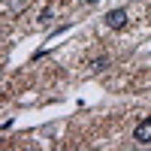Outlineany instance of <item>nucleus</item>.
<instances>
[{
    "mask_svg": "<svg viewBox=\"0 0 151 151\" xmlns=\"http://www.w3.org/2000/svg\"><path fill=\"white\" fill-rule=\"evenodd\" d=\"M85 3H91V6H94V3H100V0H85Z\"/></svg>",
    "mask_w": 151,
    "mask_h": 151,
    "instance_id": "nucleus-5",
    "label": "nucleus"
},
{
    "mask_svg": "<svg viewBox=\"0 0 151 151\" xmlns=\"http://www.w3.org/2000/svg\"><path fill=\"white\" fill-rule=\"evenodd\" d=\"M124 24H127V9H112L106 15V27L109 30H121Z\"/></svg>",
    "mask_w": 151,
    "mask_h": 151,
    "instance_id": "nucleus-2",
    "label": "nucleus"
},
{
    "mask_svg": "<svg viewBox=\"0 0 151 151\" xmlns=\"http://www.w3.org/2000/svg\"><path fill=\"white\" fill-rule=\"evenodd\" d=\"M48 21H52V6L40 12V24H48Z\"/></svg>",
    "mask_w": 151,
    "mask_h": 151,
    "instance_id": "nucleus-4",
    "label": "nucleus"
},
{
    "mask_svg": "<svg viewBox=\"0 0 151 151\" xmlns=\"http://www.w3.org/2000/svg\"><path fill=\"white\" fill-rule=\"evenodd\" d=\"M106 67H109V58H106V55H103V58H94V60H91V70H97V73H100V70H106Z\"/></svg>",
    "mask_w": 151,
    "mask_h": 151,
    "instance_id": "nucleus-3",
    "label": "nucleus"
},
{
    "mask_svg": "<svg viewBox=\"0 0 151 151\" xmlns=\"http://www.w3.org/2000/svg\"><path fill=\"white\" fill-rule=\"evenodd\" d=\"M133 139L139 142V145H148V142H151V115H148L145 121H139V124H136V130H133Z\"/></svg>",
    "mask_w": 151,
    "mask_h": 151,
    "instance_id": "nucleus-1",
    "label": "nucleus"
}]
</instances>
